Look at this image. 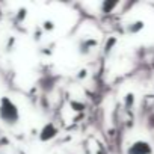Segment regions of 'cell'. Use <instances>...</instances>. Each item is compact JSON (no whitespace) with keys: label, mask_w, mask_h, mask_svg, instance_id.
<instances>
[{"label":"cell","mask_w":154,"mask_h":154,"mask_svg":"<svg viewBox=\"0 0 154 154\" xmlns=\"http://www.w3.org/2000/svg\"><path fill=\"white\" fill-rule=\"evenodd\" d=\"M0 116L8 124H15L18 121V109L17 106L8 98H2V104H0Z\"/></svg>","instance_id":"obj_1"},{"label":"cell","mask_w":154,"mask_h":154,"mask_svg":"<svg viewBox=\"0 0 154 154\" xmlns=\"http://www.w3.org/2000/svg\"><path fill=\"white\" fill-rule=\"evenodd\" d=\"M131 154H149L151 152V148L148 143L145 142H136L133 146H131Z\"/></svg>","instance_id":"obj_2"}]
</instances>
